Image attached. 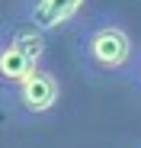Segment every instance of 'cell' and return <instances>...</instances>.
I'll return each instance as SVG.
<instances>
[{
  "mask_svg": "<svg viewBox=\"0 0 141 148\" xmlns=\"http://www.w3.org/2000/svg\"><path fill=\"white\" fill-rule=\"evenodd\" d=\"M10 100L22 119H42V116L55 113V106L61 103V81L52 68L39 64L26 81H19L10 90Z\"/></svg>",
  "mask_w": 141,
  "mask_h": 148,
  "instance_id": "cell-3",
  "label": "cell"
},
{
  "mask_svg": "<svg viewBox=\"0 0 141 148\" xmlns=\"http://www.w3.org/2000/svg\"><path fill=\"white\" fill-rule=\"evenodd\" d=\"M128 81H132V87L141 93V48L135 52V61H132V68H128Z\"/></svg>",
  "mask_w": 141,
  "mask_h": 148,
  "instance_id": "cell-5",
  "label": "cell"
},
{
  "mask_svg": "<svg viewBox=\"0 0 141 148\" xmlns=\"http://www.w3.org/2000/svg\"><path fill=\"white\" fill-rule=\"evenodd\" d=\"M45 39H48L45 32L32 29L22 19L0 23V87L13 90L42 64Z\"/></svg>",
  "mask_w": 141,
  "mask_h": 148,
  "instance_id": "cell-2",
  "label": "cell"
},
{
  "mask_svg": "<svg viewBox=\"0 0 141 148\" xmlns=\"http://www.w3.org/2000/svg\"><path fill=\"white\" fill-rule=\"evenodd\" d=\"M74 48H77V55H80L87 71L106 74V77L128 71L132 61H135V52H138L128 23L112 10L87 16L77 26Z\"/></svg>",
  "mask_w": 141,
  "mask_h": 148,
  "instance_id": "cell-1",
  "label": "cell"
},
{
  "mask_svg": "<svg viewBox=\"0 0 141 148\" xmlns=\"http://www.w3.org/2000/svg\"><path fill=\"white\" fill-rule=\"evenodd\" d=\"M87 3L90 0H19L16 19L29 23L32 29L45 36H55V32H64L67 26H74Z\"/></svg>",
  "mask_w": 141,
  "mask_h": 148,
  "instance_id": "cell-4",
  "label": "cell"
}]
</instances>
